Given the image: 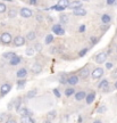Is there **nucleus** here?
Segmentation results:
<instances>
[{
  "mask_svg": "<svg viewBox=\"0 0 117 123\" xmlns=\"http://www.w3.org/2000/svg\"><path fill=\"white\" fill-rule=\"evenodd\" d=\"M34 53H35V50H34V48H32V47H29L25 51V54L27 55V56H33Z\"/></svg>",
  "mask_w": 117,
  "mask_h": 123,
  "instance_id": "c85d7f7f",
  "label": "nucleus"
},
{
  "mask_svg": "<svg viewBox=\"0 0 117 123\" xmlns=\"http://www.w3.org/2000/svg\"><path fill=\"white\" fill-rule=\"evenodd\" d=\"M0 42H1V41H0Z\"/></svg>",
  "mask_w": 117,
  "mask_h": 123,
  "instance_id": "4d7b16f0",
  "label": "nucleus"
},
{
  "mask_svg": "<svg viewBox=\"0 0 117 123\" xmlns=\"http://www.w3.org/2000/svg\"><path fill=\"white\" fill-rule=\"evenodd\" d=\"M53 93H55V96L58 97V98L60 97V92L58 91V89H53Z\"/></svg>",
  "mask_w": 117,
  "mask_h": 123,
  "instance_id": "58836bf2",
  "label": "nucleus"
},
{
  "mask_svg": "<svg viewBox=\"0 0 117 123\" xmlns=\"http://www.w3.org/2000/svg\"><path fill=\"white\" fill-rule=\"evenodd\" d=\"M88 51H89V49H88V48L82 49V50L78 53V56H80V57H84V56H85V54H87Z\"/></svg>",
  "mask_w": 117,
  "mask_h": 123,
  "instance_id": "2f4dec72",
  "label": "nucleus"
},
{
  "mask_svg": "<svg viewBox=\"0 0 117 123\" xmlns=\"http://www.w3.org/2000/svg\"><path fill=\"white\" fill-rule=\"evenodd\" d=\"M106 67H107L108 70L113 68V63H107V64H106Z\"/></svg>",
  "mask_w": 117,
  "mask_h": 123,
  "instance_id": "ea45409f",
  "label": "nucleus"
},
{
  "mask_svg": "<svg viewBox=\"0 0 117 123\" xmlns=\"http://www.w3.org/2000/svg\"><path fill=\"white\" fill-rule=\"evenodd\" d=\"M16 15H17V10H16L15 8H13V9H10V10H9V13H8V17L9 18L16 17Z\"/></svg>",
  "mask_w": 117,
  "mask_h": 123,
  "instance_id": "bb28decb",
  "label": "nucleus"
},
{
  "mask_svg": "<svg viewBox=\"0 0 117 123\" xmlns=\"http://www.w3.org/2000/svg\"><path fill=\"white\" fill-rule=\"evenodd\" d=\"M75 93V89L74 88H67V89H65V95L67 97H70L72 95H74Z\"/></svg>",
  "mask_w": 117,
  "mask_h": 123,
  "instance_id": "393cba45",
  "label": "nucleus"
},
{
  "mask_svg": "<svg viewBox=\"0 0 117 123\" xmlns=\"http://www.w3.org/2000/svg\"><path fill=\"white\" fill-rule=\"evenodd\" d=\"M59 22H60L61 24H66V23L68 22V16L65 15V14L60 15V17H59Z\"/></svg>",
  "mask_w": 117,
  "mask_h": 123,
  "instance_id": "b1692460",
  "label": "nucleus"
},
{
  "mask_svg": "<svg viewBox=\"0 0 117 123\" xmlns=\"http://www.w3.org/2000/svg\"><path fill=\"white\" fill-rule=\"evenodd\" d=\"M13 108H14V100L8 104V110H13Z\"/></svg>",
  "mask_w": 117,
  "mask_h": 123,
  "instance_id": "a19ab883",
  "label": "nucleus"
},
{
  "mask_svg": "<svg viewBox=\"0 0 117 123\" xmlns=\"http://www.w3.org/2000/svg\"><path fill=\"white\" fill-rule=\"evenodd\" d=\"M110 19H111V17H110V15H108V14H104L101 16V21H102L104 24H108L110 22Z\"/></svg>",
  "mask_w": 117,
  "mask_h": 123,
  "instance_id": "6ab92c4d",
  "label": "nucleus"
},
{
  "mask_svg": "<svg viewBox=\"0 0 117 123\" xmlns=\"http://www.w3.org/2000/svg\"><path fill=\"white\" fill-rule=\"evenodd\" d=\"M77 122H82V117H81V116H78V119H77Z\"/></svg>",
  "mask_w": 117,
  "mask_h": 123,
  "instance_id": "8fccbe9b",
  "label": "nucleus"
},
{
  "mask_svg": "<svg viewBox=\"0 0 117 123\" xmlns=\"http://www.w3.org/2000/svg\"><path fill=\"white\" fill-rule=\"evenodd\" d=\"M90 40H91L92 44H95L97 42H98V39H97V38H94V37H91V38H90Z\"/></svg>",
  "mask_w": 117,
  "mask_h": 123,
  "instance_id": "4c0bfd02",
  "label": "nucleus"
},
{
  "mask_svg": "<svg viewBox=\"0 0 117 123\" xmlns=\"http://www.w3.org/2000/svg\"><path fill=\"white\" fill-rule=\"evenodd\" d=\"M55 9L58 10V12H63L65 8H64V7H61V6H59V5H57V6H55Z\"/></svg>",
  "mask_w": 117,
  "mask_h": 123,
  "instance_id": "e433bc0d",
  "label": "nucleus"
},
{
  "mask_svg": "<svg viewBox=\"0 0 117 123\" xmlns=\"http://www.w3.org/2000/svg\"><path fill=\"white\" fill-rule=\"evenodd\" d=\"M73 14L75 15V16H84V15L87 14V10L80 7V8L74 9V10H73Z\"/></svg>",
  "mask_w": 117,
  "mask_h": 123,
  "instance_id": "f8f14e48",
  "label": "nucleus"
},
{
  "mask_svg": "<svg viewBox=\"0 0 117 123\" xmlns=\"http://www.w3.org/2000/svg\"><path fill=\"white\" fill-rule=\"evenodd\" d=\"M115 1H116V0H106L107 5H114L115 4Z\"/></svg>",
  "mask_w": 117,
  "mask_h": 123,
  "instance_id": "79ce46f5",
  "label": "nucleus"
},
{
  "mask_svg": "<svg viewBox=\"0 0 117 123\" xmlns=\"http://www.w3.org/2000/svg\"><path fill=\"white\" fill-rule=\"evenodd\" d=\"M36 89H33V90H31V91L27 92V95H26V97L29 98V99H32L33 97H35V95H36Z\"/></svg>",
  "mask_w": 117,
  "mask_h": 123,
  "instance_id": "a878e982",
  "label": "nucleus"
},
{
  "mask_svg": "<svg viewBox=\"0 0 117 123\" xmlns=\"http://www.w3.org/2000/svg\"><path fill=\"white\" fill-rule=\"evenodd\" d=\"M109 29V25L108 24H106V25H104V26H102V31H107Z\"/></svg>",
  "mask_w": 117,
  "mask_h": 123,
  "instance_id": "c03bdc74",
  "label": "nucleus"
},
{
  "mask_svg": "<svg viewBox=\"0 0 117 123\" xmlns=\"http://www.w3.org/2000/svg\"><path fill=\"white\" fill-rule=\"evenodd\" d=\"M67 83L70 84V86H75V84H77L78 83V76H76V75L70 76V78L67 79Z\"/></svg>",
  "mask_w": 117,
  "mask_h": 123,
  "instance_id": "9d476101",
  "label": "nucleus"
},
{
  "mask_svg": "<svg viewBox=\"0 0 117 123\" xmlns=\"http://www.w3.org/2000/svg\"><path fill=\"white\" fill-rule=\"evenodd\" d=\"M89 73H90L89 68H88V67H85V68H83V70L80 72V76H81L82 79H87L88 76H89Z\"/></svg>",
  "mask_w": 117,
  "mask_h": 123,
  "instance_id": "f3484780",
  "label": "nucleus"
},
{
  "mask_svg": "<svg viewBox=\"0 0 117 123\" xmlns=\"http://www.w3.org/2000/svg\"><path fill=\"white\" fill-rule=\"evenodd\" d=\"M83 1H89V0H83Z\"/></svg>",
  "mask_w": 117,
  "mask_h": 123,
  "instance_id": "6e6d98bb",
  "label": "nucleus"
},
{
  "mask_svg": "<svg viewBox=\"0 0 117 123\" xmlns=\"http://www.w3.org/2000/svg\"><path fill=\"white\" fill-rule=\"evenodd\" d=\"M27 122H35V120H34V119H32V117H30V119L27 120Z\"/></svg>",
  "mask_w": 117,
  "mask_h": 123,
  "instance_id": "de8ad7c7",
  "label": "nucleus"
},
{
  "mask_svg": "<svg viewBox=\"0 0 117 123\" xmlns=\"http://www.w3.org/2000/svg\"><path fill=\"white\" fill-rule=\"evenodd\" d=\"M107 84H108V81L105 79V80H102V81H101V82H100L99 84H98V88L101 89V88H104L105 86H107Z\"/></svg>",
  "mask_w": 117,
  "mask_h": 123,
  "instance_id": "7c9ffc66",
  "label": "nucleus"
},
{
  "mask_svg": "<svg viewBox=\"0 0 117 123\" xmlns=\"http://www.w3.org/2000/svg\"><path fill=\"white\" fill-rule=\"evenodd\" d=\"M52 32H53L55 34H58V35L65 34V31H64V29L60 26V24H55V25L52 26Z\"/></svg>",
  "mask_w": 117,
  "mask_h": 123,
  "instance_id": "7ed1b4c3",
  "label": "nucleus"
},
{
  "mask_svg": "<svg viewBox=\"0 0 117 123\" xmlns=\"http://www.w3.org/2000/svg\"><path fill=\"white\" fill-rule=\"evenodd\" d=\"M21 63V57H18L17 55H15L14 57H12L9 59V64L12 66H15V65H18Z\"/></svg>",
  "mask_w": 117,
  "mask_h": 123,
  "instance_id": "9b49d317",
  "label": "nucleus"
},
{
  "mask_svg": "<svg viewBox=\"0 0 117 123\" xmlns=\"http://www.w3.org/2000/svg\"><path fill=\"white\" fill-rule=\"evenodd\" d=\"M100 122H101L100 120H94V123H100Z\"/></svg>",
  "mask_w": 117,
  "mask_h": 123,
  "instance_id": "3c124183",
  "label": "nucleus"
},
{
  "mask_svg": "<svg viewBox=\"0 0 117 123\" xmlns=\"http://www.w3.org/2000/svg\"><path fill=\"white\" fill-rule=\"evenodd\" d=\"M85 96H87V93H85L84 91H78V92L75 93V99L80 101V100H82V99H84Z\"/></svg>",
  "mask_w": 117,
  "mask_h": 123,
  "instance_id": "2eb2a0df",
  "label": "nucleus"
},
{
  "mask_svg": "<svg viewBox=\"0 0 117 123\" xmlns=\"http://www.w3.org/2000/svg\"><path fill=\"white\" fill-rule=\"evenodd\" d=\"M0 41H1L4 44H9L12 41H13L10 33H8V32H5V33H2V34L0 35Z\"/></svg>",
  "mask_w": 117,
  "mask_h": 123,
  "instance_id": "f257e3e1",
  "label": "nucleus"
},
{
  "mask_svg": "<svg viewBox=\"0 0 117 123\" xmlns=\"http://www.w3.org/2000/svg\"><path fill=\"white\" fill-rule=\"evenodd\" d=\"M49 119H53V117H56V111H51V112H49L47 115Z\"/></svg>",
  "mask_w": 117,
  "mask_h": 123,
  "instance_id": "f704fd0d",
  "label": "nucleus"
},
{
  "mask_svg": "<svg viewBox=\"0 0 117 123\" xmlns=\"http://www.w3.org/2000/svg\"><path fill=\"white\" fill-rule=\"evenodd\" d=\"M35 32L34 31H31V32H29L27 33V35H26V40H29V41H33V40L35 39Z\"/></svg>",
  "mask_w": 117,
  "mask_h": 123,
  "instance_id": "412c9836",
  "label": "nucleus"
},
{
  "mask_svg": "<svg viewBox=\"0 0 117 123\" xmlns=\"http://www.w3.org/2000/svg\"><path fill=\"white\" fill-rule=\"evenodd\" d=\"M5 1H13V0H5Z\"/></svg>",
  "mask_w": 117,
  "mask_h": 123,
  "instance_id": "864d4df0",
  "label": "nucleus"
},
{
  "mask_svg": "<svg viewBox=\"0 0 117 123\" xmlns=\"http://www.w3.org/2000/svg\"><path fill=\"white\" fill-rule=\"evenodd\" d=\"M115 5H116V6H117V0H116V1H115Z\"/></svg>",
  "mask_w": 117,
  "mask_h": 123,
  "instance_id": "5fc2aeb1",
  "label": "nucleus"
},
{
  "mask_svg": "<svg viewBox=\"0 0 117 123\" xmlns=\"http://www.w3.org/2000/svg\"><path fill=\"white\" fill-rule=\"evenodd\" d=\"M67 79H68V76H67V74H61L60 76H59V82H60L61 84H65L67 83Z\"/></svg>",
  "mask_w": 117,
  "mask_h": 123,
  "instance_id": "4be33fe9",
  "label": "nucleus"
},
{
  "mask_svg": "<svg viewBox=\"0 0 117 123\" xmlns=\"http://www.w3.org/2000/svg\"><path fill=\"white\" fill-rule=\"evenodd\" d=\"M15 55H16V54H15V53H5L4 55H2V57H4V58H6V59H10V58H12V57H14Z\"/></svg>",
  "mask_w": 117,
  "mask_h": 123,
  "instance_id": "c756f323",
  "label": "nucleus"
},
{
  "mask_svg": "<svg viewBox=\"0 0 117 123\" xmlns=\"http://www.w3.org/2000/svg\"><path fill=\"white\" fill-rule=\"evenodd\" d=\"M84 30H85V25H81V26H80V29H78V31H80V32H84Z\"/></svg>",
  "mask_w": 117,
  "mask_h": 123,
  "instance_id": "37998d69",
  "label": "nucleus"
},
{
  "mask_svg": "<svg viewBox=\"0 0 117 123\" xmlns=\"http://www.w3.org/2000/svg\"><path fill=\"white\" fill-rule=\"evenodd\" d=\"M113 78H117V70L115 71V73H113Z\"/></svg>",
  "mask_w": 117,
  "mask_h": 123,
  "instance_id": "09e8293b",
  "label": "nucleus"
},
{
  "mask_svg": "<svg viewBox=\"0 0 117 123\" xmlns=\"http://www.w3.org/2000/svg\"><path fill=\"white\" fill-rule=\"evenodd\" d=\"M21 104H22V98L21 97H18L17 99H15L14 100V108L17 111L19 107H21Z\"/></svg>",
  "mask_w": 117,
  "mask_h": 123,
  "instance_id": "aec40b11",
  "label": "nucleus"
},
{
  "mask_svg": "<svg viewBox=\"0 0 117 123\" xmlns=\"http://www.w3.org/2000/svg\"><path fill=\"white\" fill-rule=\"evenodd\" d=\"M36 19H38V21H39V22H41V21H42V19H43V17H42V16H41V15H38V17H36Z\"/></svg>",
  "mask_w": 117,
  "mask_h": 123,
  "instance_id": "49530a36",
  "label": "nucleus"
},
{
  "mask_svg": "<svg viewBox=\"0 0 117 123\" xmlns=\"http://www.w3.org/2000/svg\"><path fill=\"white\" fill-rule=\"evenodd\" d=\"M10 89H12V86L9 83H5L1 86V88H0V95L1 96H6L9 91H10Z\"/></svg>",
  "mask_w": 117,
  "mask_h": 123,
  "instance_id": "39448f33",
  "label": "nucleus"
},
{
  "mask_svg": "<svg viewBox=\"0 0 117 123\" xmlns=\"http://www.w3.org/2000/svg\"><path fill=\"white\" fill-rule=\"evenodd\" d=\"M26 75H27V70L26 68H21V70L17 71V73H16V76L19 78V79H22V78H26Z\"/></svg>",
  "mask_w": 117,
  "mask_h": 123,
  "instance_id": "4468645a",
  "label": "nucleus"
},
{
  "mask_svg": "<svg viewBox=\"0 0 117 123\" xmlns=\"http://www.w3.org/2000/svg\"><path fill=\"white\" fill-rule=\"evenodd\" d=\"M42 65H40L39 63H35L32 65V72L34 73V74H40L41 72H42Z\"/></svg>",
  "mask_w": 117,
  "mask_h": 123,
  "instance_id": "1a4fd4ad",
  "label": "nucleus"
},
{
  "mask_svg": "<svg viewBox=\"0 0 117 123\" xmlns=\"http://www.w3.org/2000/svg\"><path fill=\"white\" fill-rule=\"evenodd\" d=\"M58 5L61 6V7H64V8H67L68 5H70V0H59V1H58Z\"/></svg>",
  "mask_w": 117,
  "mask_h": 123,
  "instance_id": "5701e85b",
  "label": "nucleus"
},
{
  "mask_svg": "<svg viewBox=\"0 0 117 123\" xmlns=\"http://www.w3.org/2000/svg\"><path fill=\"white\" fill-rule=\"evenodd\" d=\"M42 44L41 43H35V46H34V50H38V51H42Z\"/></svg>",
  "mask_w": 117,
  "mask_h": 123,
  "instance_id": "c9c22d12",
  "label": "nucleus"
},
{
  "mask_svg": "<svg viewBox=\"0 0 117 123\" xmlns=\"http://www.w3.org/2000/svg\"><path fill=\"white\" fill-rule=\"evenodd\" d=\"M52 41H53V35H52V34H48L47 37H46V40H44L46 44H50Z\"/></svg>",
  "mask_w": 117,
  "mask_h": 123,
  "instance_id": "cd10ccee",
  "label": "nucleus"
},
{
  "mask_svg": "<svg viewBox=\"0 0 117 123\" xmlns=\"http://www.w3.org/2000/svg\"><path fill=\"white\" fill-rule=\"evenodd\" d=\"M17 113L21 115L22 117H27L29 115H31V113L29 112V110H27L26 107H19L17 110Z\"/></svg>",
  "mask_w": 117,
  "mask_h": 123,
  "instance_id": "6e6552de",
  "label": "nucleus"
},
{
  "mask_svg": "<svg viewBox=\"0 0 117 123\" xmlns=\"http://www.w3.org/2000/svg\"><path fill=\"white\" fill-rule=\"evenodd\" d=\"M106 110H107V108H106V106H105V105H101L99 108L97 110V113H105V112H106Z\"/></svg>",
  "mask_w": 117,
  "mask_h": 123,
  "instance_id": "473e14b6",
  "label": "nucleus"
},
{
  "mask_svg": "<svg viewBox=\"0 0 117 123\" xmlns=\"http://www.w3.org/2000/svg\"><path fill=\"white\" fill-rule=\"evenodd\" d=\"M30 4L31 5H36L38 4V0H30Z\"/></svg>",
  "mask_w": 117,
  "mask_h": 123,
  "instance_id": "a18cd8bd",
  "label": "nucleus"
},
{
  "mask_svg": "<svg viewBox=\"0 0 117 123\" xmlns=\"http://www.w3.org/2000/svg\"><path fill=\"white\" fill-rule=\"evenodd\" d=\"M25 41L26 39H24L22 35H17V37H15V39H14V46H16V47H22L25 44Z\"/></svg>",
  "mask_w": 117,
  "mask_h": 123,
  "instance_id": "f03ea898",
  "label": "nucleus"
},
{
  "mask_svg": "<svg viewBox=\"0 0 117 123\" xmlns=\"http://www.w3.org/2000/svg\"><path fill=\"white\" fill-rule=\"evenodd\" d=\"M114 87H115V89H116V90H117V81H116V82H115V84H114Z\"/></svg>",
  "mask_w": 117,
  "mask_h": 123,
  "instance_id": "603ef678",
  "label": "nucleus"
},
{
  "mask_svg": "<svg viewBox=\"0 0 117 123\" xmlns=\"http://www.w3.org/2000/svg\"><path fill=\"white\" fill-rule=\"evenodd\" d=\"M6 9H7V7H6V5L2 4V2H0V14H2L6 12Z\"/></svg>",
  "mask_w": 117,
  "mask_h": 123,
  "instance_id": "72a5a7b5",
  "label": "nucleus"
},
{
  "mask_svg": "<svg viewBox=\"0 0 117 123\" xmlns=\"http://www.w3.org/2000/svg\"><path fill=\"white\" fill-rule=\"evenodd\" d=\"M85 97H87V99H85V100H87V104H92L95 98V93L94 92H91V93H89V95Z\"/></svg>",
  "mask_w": 117,
  "mask_h": 123,
  "instance_id": "dca6fc26",
  "label": "nucleus"
},
{
  "mask_svg": "<svg viewBox=\"0 0 117 123\" xmlns=\"http://www.w3.org/2000/svg\"><path fill=\"white\" fill-rule=\"evenodd\" d=\"M68 7H70V9L80 8V7H82V2H81V1H78V0H74L73 2H70Z\"/></svg>",
  "mask_w": 117,
  "mask_h": 123,
  "instance_id": "ddd939ff",
  "label": "nucleus"
},
{
  "mask_svg": "<svg viewBox=\"0 0 117 123\" xmlns=\"http://www.w3.org/2000/svg\"><path fill=\"white\" fill-rule=\"evenodd\" d=\"M26 84V80L25 78H22V79H19L17 81V88L21 90V89H24V87H25Z\"/></svg>",
  "mask_w": 117,
  "mask_h": 123,
  "instance_id": "a211bd4d",
  "label": "nucleus"
},
{
  "mask_svg": "<svg viewBox=\"0 0 117 123\" xmlns=\"http://www.w3.org/2000/svg\"><path fill=\"white\" fill-rule=\"evenodd\" d=\"M19 14H21V16L24 18H30L31 16H32V10L24 7V8H22L19 10Z\"/></svg>",
  "mask_w": 117,
  "mask_h": 123,
  "instance_id": "423d86ee",
  "label": "nucleus"
},
{
  "mask_svg": "<svg viewBox=\"0 0 117 123\" xmlns=\"http://www.w3.org/2000/svg\"><path fill=\"white\" fill-rule=\"evenodd\" d=\"M106 59H107V54L106 53H100V54H98V55H97V57H95V62H97V63H99V64L105 63Z\"/></svg>",
  "mask_w": 117,
  "mask_h": 123,
  "instance_id": "0eeeda50",
  "label": "nucleus"
},
{
  "mask_svg": "<svg viewBox=\"0 0 117 123\" xmlns=\"http://www.w3.org/2000/svg\"><path fill=\"white\" fill-rule=\"evenodd\" d=\"M102 75H104V70H102L101 67H98V68L93 70V72H92V78H93L94 80L100 79Z\"/></svg>",
  "mask_w": 117,
  "mask_h": 123,
  "instance_id": "20e7f679",
  "label": "nucleus"
}]
</instances>
